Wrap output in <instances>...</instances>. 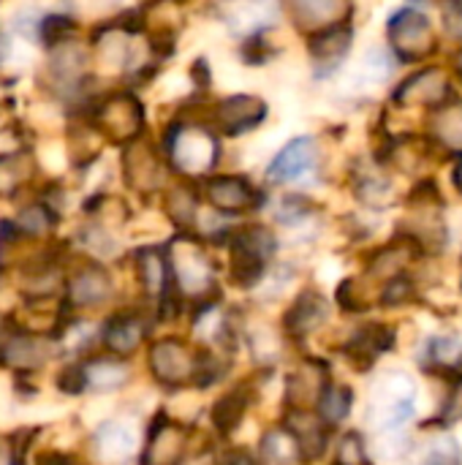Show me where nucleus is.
<instances>
[{
  "label": "nucleus",
  "instance_id": "b1692460",
  "mask_svg": "<svg viewBox=\"0 0 462 465\" xmlns=\"http://www.w3.org/2000/svg\"><path fill=\"white\" fill-rule=\"evenodd\" d=\"M261 463L264 465H305L308 458L289 428L264 433L261 439Z\"/></svg>",
  "mask_w": 462,
  "mask_h": 465
},
{
  "label": "nucleus",
  "instance_id": "7c9ffc66",
  "mask_svg": "<svg viewBox=\"0 0 462 465\" xmlns=\"http://www.w3.org/2000/svg\"><path fill=\"white\" fill-rule=\"evenodd\" d=\"M52 221L54 218L44 204H30L16 215V229L22 234H30V237H41V234H46L52 229Z\"/></svg>",
  "mask_w": 462,
  "mask_h": 465
},
{
  "label": "nucleus",
  "instance_id": "79ce46f5",
  "mask_svg": "<svg viewBox=\"0 0 462 465\" xmlns=\"http://www.w3.org/2000/svg\"><path fill=\"white\" fill-rule=\"evenodd\" d=\"M180 465H218L215 460H210V458H193V460H188V463H180Z\"/></svg>",
  "mask_w": 462,
  "mask_h": 465
},
{
  "label": "nucleus",
  "instance_id": "20e7f679",
  "mask_svg": "<svg viewBox=\"0 0 462 465\" xmlns=\"http://www.w3.org/2000/svg\"><path fill=\"white\" fill-rule=\"evenodd\" d=\"M457 95L455 87V76L449 68L444 65H419L417 71H411L406 79H400L392 90V104L400 109L408 106H419V109H438L447 101H452Z\"/></svg>",
  "mask_w": 462,
  "mask_h": 465
},
{
  "label": "nucleus",
  "instance_id": "aec40b11",
  "mask_svg": "<svg viewBox=\"0 0 462 465\" xmlns=\"http://www.w3.org/2000/svg\"><path fill=\"white\" fill-rule=\"evenodd\" d=\"M136 272H139V283L144 289V294L158 297L161 302L172 297L174 289V278H172V264H169V253L161 248H142L136 253Z\"/></svg>",
  "mask_w": 462,
  "mask_h": 465
},
{
  "label": "nucleus",
  "instance_id": "473e14b6",
  "mask_svg": "<svg viewBox=\"0 0 462 465\" xmlns=\"http://www.w3.org/2000/svg\"><path fill=\"white\" fill-rule=\"evenodd\" d=\"M444 33L462 46V0H438Z\"/></svg>",
  "mask_w": 462,
  "mask_h": 465
},
{
  "label": "nucleus",
  "instance_id": "7ed1b4c3",
  "mask_svg": "<svg viewBox=\"0 0 462 465\" xmlns=\"http://www.w3.org/2000/svg\"><path fill=\"white\" fill-rule=\"evenodd\" d=\"M278 251V240L270 226L261 223H248L242 229H234L229 234V253H231V272L240 286H256L264 272L270 259Z\"/></svg>",
  "mask_w": 462,
  "mask_h": 465
},
{
  "label": "nucleus",
  "instance_id": "4be33fe9",
  "mask_svg": "<svg viewBox=\"0 0 462 465\" xmlns=\"http://www.w3.org/2000/svg\"><path fill=\"white\" fill-rule=\"evenodd\" d=\"M147 335V324L136 313H120L103 327V346L117 360L131 357Z\"/></svg>",
  "mask_w": 462,
  "mask_h": 465
},
{
  "label": "nucleus",
  "instance_id": "393cba45",
  "mask_svg": "<svg viewBox=\"0 0 462 465\" xmlns=\"http://www.w3.org/2000/svg\"><path fill=\"white\" fill-rule=\"evenodd\" d=\"M84 371V387L95 392H112L120 390L128 381V368L123 360H93L82 365Z\"/></svg>",
  "mask_w": 462,
  "mask_h": 465
},
{
  "label": "nucleus",
  "instance_id": "cd10ccee",
  "mask_svg": "<svg viewBox=\"0 0 462 465\" xmlns=\"http://www.w3.org/2000/svg\"><path fill=\"white\" fill-rule=\"evenodd\" d=\"M166 213L172 215V221L182 229H188L196 215H199V193L193 185L188 183H180L174 188H169L166 193Z\"/></svg>",
  "mask_w": 462,
  "mask_h": 465
},
{
  "label": "nucleus",
  "instance_id": "c756f323",
  "mask_svg": "<svg viewBox=\"0 0 462 465\" xmlns=\"http://www.w3.org/2000/svg\"><path fill=\"white\" fill-rule=\"evenodd\" d=\"M430 357L436 362V368L441 373H455L460 371L462 365V341L460 338H452V335H444V338H436L430 343Z\"/></svg>",
  "mask_w": 462,
  "mask_h": 465
},
{
  "label": "nucleus",
  "instance_id": "39448f33",
  "mask_svg": "<svg viewBox=\"0 0 462 465\" xmlns=\"http://www.w3.org/2000/svg\"><path fill=\"white\" fill-rule=\"evenodd\" d=\"M270 117V104L261 95L253 93H234L218 98L212 106H207V123L221 136H245L261 128Z\"/></svg>",
  "mask_w": 462,
  "mask_h": 465
},
{
  "label": "nucleus",
  "instance_id": "2eb2a0df",
  "mask_svg": "<svg viewBox=\"0 0 462 465\" xmlns=\"http://www.w3.org/2000/svg\"><path fill=\"white\" fill-rule=\"evenodd\" d=\"M185 444H188V430L166 417H158V422L150 428L142 465H180Z\"/></svg>",
  "mask_w": 462,
  "mask_h": 465
},
{
  "label": "nucleus",
  "instance_id": "f3484780",
  "mask_svg": "<svg viewBox=\"0 0 462 465\" xmlns=\"http://www.w3.org/2000/svg\"><path fill=\"white\" fill-rule=\"evenodd\" d=\"M54 354L52 343L38 332H19L8 335L0 346V360L14 371H33L41 368Z\"/></svg>",
  "mask_w": 462,
  "mask_h": 465
},
{
  "label": "nucleus",
  "instance_id": "a878e982",
  "mask_svg": "<svg viewBox=\"0 0 462 465\" xmlns=\"http://www.w3.org/2000/svg\"><path fill=\"white\" fill-rule=\"evenodd\" d=\"M248 390H231V392H226L215 406H212V425H215V430L218 433H223V436H229V433H234L237 428H240V422H242V417H245V409H248Z\"/></svg>",
  "mask_w": 462,
  "mask_h": 465
},
{
  "label": "nucleus",
  "instance_id": "72a5a7b5",
  "mask_svg": "<svg viewBox=\"0 0 462 465\" xmlns=\"http://www.w3.org/2000/svg\"><path fill=\"white\" fill-rule=\"evenodd\" d=\"M417 294H414V283L406 278V275H398L387 283V289L381 292V305L387 308H400L406 302H411Z\"/></svg>",
  "mask_w": 462,
  "mask_h": 465
},
{
  "label": "nucleus",
  "instance_id": "9b49d317",
  "mask_svg": "<svg viewBox=\"0 0 462 465\" xmlns=\"http://www.w3.org/2000/svg\"><path fill=\"white\" fill-rule=\"evenodd\" d=\"M354 46V25L351 22H340L332 27H324L319 33L308 35V54H310V65H313V76L316 79H329L335 76L346 57L351 54Z\"/></svg>",
  "mask_w": 462,
  "mask_h": 465
},
{
  "label": "nucleus",
  "instance_id": "58836bf2",
  "mask_svg": "<svg viewBox=\"0 0 462 465\" xmlns=\"http://www.w3.org/2000/svg\"><path fill=\"white\" fill-rule=\"evenodd\" d=\"M193 79H196V87H210V82H212V76H210V65H207V60L202 57V60H196L193 63Z\"/></svg>",
  "mask_w": 462,
  "mask_h": 465
},
{
  "label": "nucleus",
  "instance_id": "1a4fd4ad",
  "mask_svg": "<svg viewBox=\"0 0 462 465\" xmlns=\"http://www.w3.org/2000/svg\"><path fill=\"white\" fill-rule=\"evenodd\" d=\"M95 125H98V131L106 139H112L117 144H131V142L142 139V131H144V106L131 93H114V95H109L98 106Z\"/></svg>",
  "mask_w": 462,
  "mask_h": 465
},
{
  "label": "nucleus",
  "instance_id": "412c9836",
  "mask_svg": "<svg viewBox=\"0 0 462 465\" xmlns=\"http://www.w3.org/2000/svg\"><path fill=\"white\" fill-rule=\"evenodd\" d=\"M395 346V330L384 327V324H368L362 330H357L349 338L346 346V357L349 362H354L357 368H370L384 351H389Z\"/></svg>",
  "mask_w": 462,
  "mask_h": 465
},
{
  "label": "nucleus",
  "instance_id": "c9c22d12",
  "mask_svg": "<svg viewBox=\"0 0 462 465\" xmlns=\"http://www.w3.org/2000/svg\"><path fill=\"white\" fill-rule=\"evenodd\" d=\"M71 19H65V16H49L46 22H44V38H46V44H54V41H63V35L65 33H71Z\"/></svg>",
  "mask_w": 462,
  "mask_h": 465
},
{
  "label": "nucleus",
  "instance_id": "a211bd4d",
  "mask_svg": "<svg viewBox=\"0 0 462 465\" xmlns=\"http://www.w3.org/2000/svg\"><path fill=\"white\" fill-rule=\"evenodd\" d=\"M65 297L71 308H95L112 297V278L98 264L82 267L71 275L65 286Z\"/></svg>",
  "mask_w": 462,
  "mask_h": 465
},
{
  "label": "nucleus",
  "instance_id": "dca6fc26",
  "mask_svg": "<svg viewBox=\"0 0 462 465\" xmlns=\"http://www.w3.org/2000/svg\"><path fill=\"white\" fill-rule=\"evenodd\" d=\"M327 319H329V302H327V297L319 294L316 289H308V292H302V294L291 302V308L286 311V316H283V330H286L289 338L300 341V338L316 332Z\"/></svg>",
  "mask_w": 462,
  "mask_h": 465
},
{
  "label": "nucleus",
  "instance_id": "4468645a",
  "mask_svg": "<svg viewBox=\"0 0 462 465\" xmlns=\"http://www.w3.org/2000/svg\"><path fill=\"white\" fill-rule=\"evenodd\" d=\"M283 8L289 22L300 33L310 35L324 27L351 22L354 0H283Z\"/></svg>",
  "mask_w": 462,
  "mask_h": 465
},
{
  "label": "nucleus",
  "instance_id": "37998d69",
  "mask_svg": "<svg viewBox=\"0 0 462 465\" xmlns=\"http://www.w3.org/2000/svg\"><path fill=\"white\" fill-rule=\"evenodd\" d=\"M460 270H462V259H460ZM460 289H462V275H460Z\"/></svg>",
  "mask_w": 462,
  "mask_h": 465
},
{
  "label": "nucleus",
  "instance_id": "5701e85b",
  "mask_svg": "<svg viewBox=\"0 0 462 465\" xmlns=\"http://www.w3.org/2000/svg\"><path fill=\"white\" fill-rule=\"evenodd\" d=\"M286 428L297 436V441H300L308 460H316V458L324 455V450H327V425L321 420L310 417L305 409H291Z\"/></svg>",
  "mask_w": 462,
  "mask_h": 465
},
{
  "label": "nucleus",
  "instance_id": "423d86ee",
  "mask_svg": "<svg viewBox=\"0 0 462 465\" xmlns=\"http://www.w3.org/2000/svg\"><path fill=\"white\" fill-rule=\"evenodd\" d=\"M417 409V387L406 373H387L370 390V420L378 430L400 428Z\"/></svg>",
  "mask_w": 462,
  "mask_h": 465
},
{
  "label": "nucleus",
  "instance_id": "9d476101",
  "mask_svg": "<svg viewBox=\"0 0 462 465\" xmlns=\"http://www.w3.org/2000/svg\"><path fill=\"white\" fill-rule=\"evenodd\" d=\"M204 202L223 215H242L253 213L264 204V191L256 188L248 177L242 174H212L204 180L202 188Z\"/></svg>",
  "mask_w": 462,
  "mask_h": 465
},
{
  "label": "nucleus",
  "instance_id": "f704fd0d",
  "mask_svg": "<svg viewBox=\"0 0 462 465\" xmlns=\"http://www.w3.org/2000/svg\"><path fill=\"white\" fill-rule=\"evenodd\" d=\"M308 215H310V202H308L305 196H297V193H291V196H283V202H280V210H278V221H280V223H289V226H294V223L305 221Z\"/></svg>",
  "mask_w": 462,
  "mask_h": 465
},
{
  "label": "nucleus",
  "instance_id": "4c0bfd02",
  "mask_svg": "<svg viewBox=\"0 0 462 465\" xmlns=\"http://www.w3.org/2000/svg\"><path fill=\"white\" fill-rule=\"evenodd\" d=\"M218 465H256V460L245 450H229L226 455H221Z\"/></svg>",
  "mask_w": 462,
  "mask_h": 465
},
{
  "label": "nucleus",
  "instance_id": "bb28decb",
  "mask_svg": "<svg viewBox=\"0 0 462 465\" xmlns=\"http://www.w3.org/2000/svg\"><path fill=\"white\" fill-rule=\"evenodd\" d=\"M351 406H354V390L351 387L327 384V390L319 398V420L327 428H335L351 414Z\"/></svg>",
  "mask_w": 462,
  "mask_h": 465
},
{
  "label": "nucleus",
  "instance_id": "2f4dec72",
  "mask_svg": "<svg viewBox=\"0 0 462 465\" xmlns=\"http://www.w3.org/2000/svg\"><path fill=\"white\" fill-rule=\"evenodd\" d=\"M335 465H368V450L359 433H346L338 444Z\"/></svg>",
  "mask_w": 462,
  "mask_h": 465
},
{
  "label": "nucleus",
  "instance_id": "c03bdc74",
  "mask_svg": "<svg viewBox=\"0 0 462 465\" xmlns=\"http://www.w3.org/2000/svg\"><path fill=\"white\" fill-rule=\"evenodd\" d=\"M414 3H428V0H414Z\"/></svg>",
  "mask_w": 462,
  "mask_h": 465
},
{
  "label": "nucleus",
  "instance_id": "ddd939ff",
  "mask_svg": "<svg viewBox=\"0 0 462 465\" xmlns=\"http://www.w3.org/2000/svg\"><path fill=\"white\" fill-rule=\"evenodd\" d=\"M123 174L133 191L155 193L166 183V161L161 158V153L147 139H136V142L125 144Z\"/></svg>",
  "mask_w": 462,
  "mask_h": 465
},
{
  "label": "nucleus",
  "instance_id": "f257e3e1",
  "mask_svg": "<svg viewBox=\"0 0 462 465\" xmlns=\"http://www.w3.org/2000/svg\"><path fill=\"white\" fill-rule=\"evenodd\" d=\"M221 155V134L207 123V117H182L166 134V158L172 169H177L188 180L212 177Z\"/></svg>",
  "mask_w": 462,
  "mask_h": 465
},
{
  "label": "nucleus",
  "instance_id": "f8f14e48",
  "mask_svg": "<svg viewBox=\"0 0 462 465\" xmlns=\"http://www.w3.org/2000/svg\"><path fill=\"white\" fill-rule=\"evenodd\" d=\"M321 161V147L316 136H294L291 142H286L278 155L270 161L267 166V183L272 185H286V183H297L302 177H308L310 172H316Z\"/></svg>",
  "mask_w": 462,
  "mask_h": 465
},
{
  "label": "nucleus",
  "instance_id": "e433bc0d",
  "mask_svg": "<svg viewBox=\"0 0 462 465\" xmlns=\"http://www.w3.org/2000/svg\"><path fill=\"white\" fill-rule=\"evenodd\" d=\"M0 465H19V452L14 439H0Z\"/></svg>",
  "mask_w": 462,
  "mask_h": 465
},
{
  "label": "nucleus",
  "instance_id": "a19ab883",
  "mask_svg": "<svg viewBox=\"0 0 462 465\" xmlns=\"http://www.w3.org/2000/svg\"><path fill=\"white\" fill-rule=\"evenodd\" d=\"M455 76L460 79L462 84V46L457 49V54H455Z\"/></svg>",
  "mask_w": 462,
  "mask_h": 465
},
{
  "label": "nucleus",
  "instance_id": "0eeeda50",
  "mask_svg": "<svg viewBox=\"0 0 462 465\" xmlns=\"http://www.w3.org/2000/svg\"><path fill=\"white\" fill-rule=\"evenodd\" d=\"M169 264H172V278H174L177 292H182V294L212 292V286H215L212 264L196 240H191V237L174 240L172 251H169Z\"/></svg>",
  "mask_w": 462,
  "mask_h": 465
},
{
  "label": "nucleus",
  "instance_id": "c85d7f7f",
  "mask_svg": "<svg viewBox=\"0 0 462 465\" xmlns=\"http://www.w3.org/2000/svg\"><path fill=\"white\" fill-rule=\"evenodd\" d=\"M30 174H33V163L27 155H22V153L0 155V193L16 191L22 183L30 180Z\"/></svg>",
  "mask_w": 462,
  "mask_h": 465
},
{
  "label": "nucleus",
  "instance_id": "ea45409f",
  "mask_svg": "<svg viewBox=\"0 0 462 465\" xmlns=\"http://www.w3.org/2000/svg\"><path fill=\"white\" fill-rule=\"evenodd\" d=\"M452 183H455L457 193L462 196V158H457V163H455V169H452Z\"/></svg>",
  "mask_w": 462,
  "mask_h": 465
},
{
  "label": "nucleus",
  "instance_id": "6e6552de",
  "mask_svg": "<svg viewBox=\"0 0 462 465\" xmlns=\"http://www.w3.org/2000/svg\"><path fill=\"white\" fill-rule=\"evenodd\" d=\"M199 360L202 354H196L185 341H177V338H163L150 346V371L158 384L172 387V390L196 381Z\"/></svg>",
  "mask_w": 462,
  "mask_h": 465
},
{
  "label": "nucleus",
  "instance_id": "6ab92c4d",
  "mask_svg": "<svg viewBox=\"0 0 462 465\" xmlns=\"http://www.w3.org/2000/svg\"><path fill=\"white\" fill-rule=\"evenodd\" d=\"M428 136L441 153H455L462 158V98L460 93L444 106L433 109L428 117Z\"/></svg>",
  "mask_w": 462,
  "mask_h": 465
},
{
  "label": "nucleus",
  "instance_id": "f03ea898",
  "mask_svg": "<svg viewBox=\"0 0 462 465\" xmlns=\"http://www.w3.org/2000/svg\"><path fill=\"white\" fill-rule=\"evenodd\" d=\"M387 41H389L392 54L406 65L428 63L438 52V33H436L433 19L422 8H414V5L398 8L389 16Z\"/></svg>",
  "mask_w": 462,
  "mask_h": 465
}]
</instances>
